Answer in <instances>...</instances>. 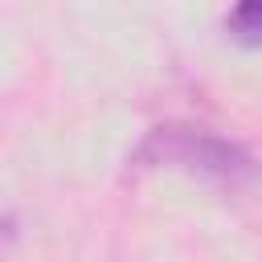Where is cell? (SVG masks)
Wrapping results in <instances>:
<instances>
[{
  "label": "cell",
  "instance_id": "7a4b0ae2",
  "mask_svg": "<svg viewBox=\"0 0 262 262\" xmlns=\"http://www.w3.org/2000/svg\"><path fill=\"white\" fill-rule=\"evenodd\" d=\"M229 33L246 45H262V0H237L229 12Z\"/></svg>",
  "mask_w": 262,
  "mask_h": 262
},
{
  "label": "cell",
  "instance_id": "6da1fadb",
  "mask_svg": "<svg viewBox=\"0 0 262 262\" xmlns=\"http://www.w3.org/2000/svg\"><path fill=\"white\" fill-rule=\"evenodd\" d=\"M143 160L156 164H180L188 172L213 176L221 184H250L258 176V164L229 139H217L201 127H160L139 151Z\"/></svg>",
  "mask_w": 262,
  "mask_h": 262
}]
</instances>
